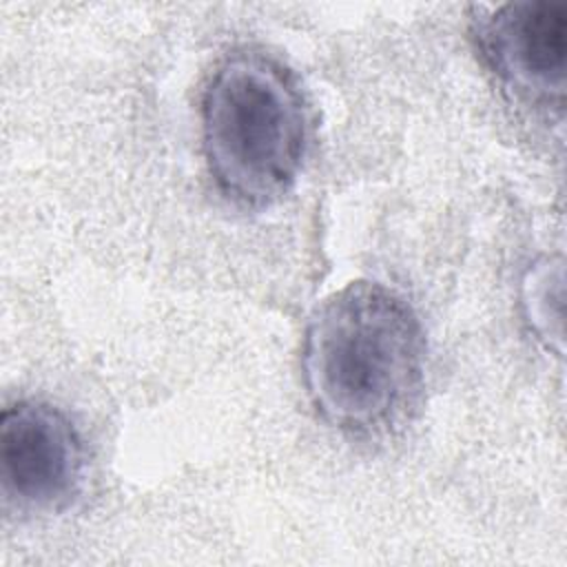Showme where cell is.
<instances>
[{"mask_svg":"<svg viewBox=\"0 0 567 567\" xmlns=\"http://www.w3.org/2000/svg\"><path fill=\"white\" fill-rule=\"evenodd\" d=\"M312 133L297 75L255 49L226 55L202 95V148L210 179L230 202L264 208L297 182Z\"/></svg>","mask_w":567,"mask_h":567,"instance_id":"obj_2","label":"cell"},{"mask_svg":"<svg viewBox=\"0 0 567 567\" xmlns=\"http://www.w3.org/2000/svg\"><path fill=\"white\" fill-rule=\"evenodd\" d=\"M301 377L319 419L354 439L408 423L425 377V334L412 306L379 281H350L308 317Z\"/></svg>","mask_w":567,"mask_h":567,"instance_id":"obj_1","label":"cell"},{"mask_svg":"<svg viewBox=\"0 0 567 567\" xmlns=\"http://www.w3.org/2000/svg\"><path fill=\"white\" fill-rule=\"evenodd\" d=\"M472 42L483 66L516 102L563 111L567 78V4L518 0L478 11Z\"/></svg>","mask_w":567,"mask_h":567,"instance_id":"obj_3","label":"cell"},{"mask_svg":"<svg viewBox=\"0 0 567 567\" xmlns=\"http://www.w3.org/2000/svg\"><path fill=\"white\" fill-rule=\"evenodd\" d=\"M86 447L71 416L53 403L22 399L0 416V478L22 512H60L78 496Z\"/></svg>","mask_w":567,"mask_h":567,"instance_id":"obj_4","label":"cell"}]
</instances>
